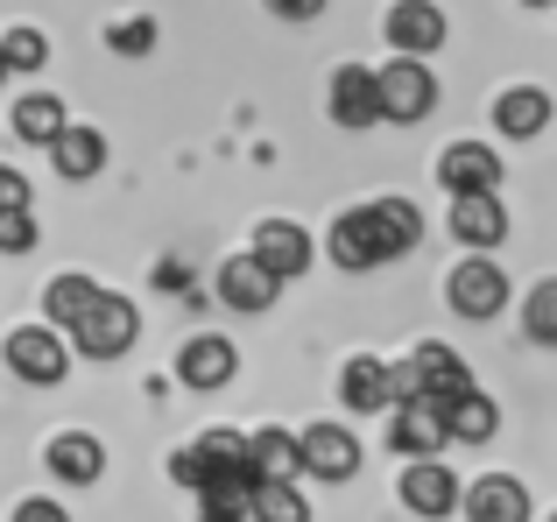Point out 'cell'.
Returning <instances> with one entry per match:
<instances>
[{
	"label": "cell",
	"mask_w": 557,
	"mask_h": 522,
	"mask_svg": "<svg viewBox=\"0 0 557 522\" xmlns=\"http://www.w3.org/2000/svg\"><path fill=\"white\" fill-rule=\"evenodd\" d=\"M8 212H28V177L0 163V220H8Z\"/></svg>",
	"instance_id": "e575fe53"
},
{
	"label": "cell",
	"mask_w": 557,
	"mask_h": 522,
	"mask_svg": "<svg viewBox=\"0 0 557 522\" xmlns=\"http://www.w3.org/2000/svg\"><path fill=\"white\" fill-rule=\"evenodd\" d=\"M339 396H346V410H395V368L374 353H354L339 374Z\"/></svg>",
	"instance_id": "ac0fdd59"
},
{
	"label": "cell",
	"mask_w": 557,
	"mask_h": 522,
	"mask_svg": "<svg viewBox=\"0 0 557 522\" xmlns=\"http://www.w3.org/2000/svg\"><path fill=\"white\" fill-rule=\"evenodd\" d=\"M522 332H530L536 346H557V275L530 289V303H522Z\"/></svg>",
	"instance_id": "f546056e"
},
{
	"label": "cell",
	"mask_w": 557,
	"mask_h": 522,
	"mask_svg": "<svg viewBox=\"0 0 557 522\" xmlns=\"http://www.w3.org/2000/svg\"><path fill=\"white\" fill-rule=\"evenodd\" d=\"M50 473L64 487H92L99 473H107V445H99L92 431H64V438H50Z\"/></svg>",
	"instance_id": "44dd1931"
},
{
	"label": "cell",
	"mask_w": 557,
	"mask_h": 522,
	"mask_svg": "<svg viewBox=\"0 0 557 522\" xmlns=\"http://www.w3.org/2000/svg\"><path fill=\"white\" fill-rule=\"evenodd\" d=\"M395 501H403L409 515H423V522H445L466 495H459V473H451L445 459H409L403 481H395Z\"/></svg>",
	"instance_id": "5b68a950"
},
{
	"label": "cell",
	"mask_w": 557,
	"mask_h": 522,
	"mask_svg": "<svg viewBox=\"0 0 557 522\" xmlns=\"http://www.w3.org/2000/svg\"><path fill=\"white\" fill-rule=\"evenodd\" d=\"M269 14H283V22H318L325 0H269Z\"/></svg>",
	"instance_id": "8d00e7d4"
},
{
	"label": "cell",
	"mask_w": 557,
	"mask_h": 522,
	"mask_svg": "<svg viewBox=\"0 0 557 522\" xmlns=\"http://www.w3.org/2000/svg\"><path fill=\"white\" fill-rule=\"evenodd\" d=\"M50 163H57L64 184L99 177V170H107V135H99V127H64V135L50 141Z\"/></svg>",
	"instance_id": "7402d4cb"
},
{
	"label": "cell",
	"mask_w": 557,
	"mask_h": 522,
	"mask_svg": "<svg viewBox=\"0 0 557 522\" xmlns=\"http://www.w3.org/2000/svg\"><path fill=\"white\" fill-rule=\"evenodd\" d=\"M14 522H71V509H64V501H42V495H28L22 509H14Z\"/></svg>",
	"instance_id": "d590c367"
},
{
	"label": "cell",
	"mask_w": 557,
	"mask_h": 522,
	"mask_svg": "<svg viewBox=\"0 0 557 522\" xmlns=\"http://www.w3.org/2000/svg\"><path fill=\"white\" fill-rule=\"evenodd\" d=\"M297 473H304V445L297 438H289V431H255V438H247V481H297Z\"/></svg>",
	"instance_id": "ffe728a7"
},
{
	"label": "cell",
	"mask_w": 557,
	"mask_h": 522,
	"mask_svg": "<svg viewBox=\"0 0 557 522\" xmlns=\"http://www.w3.org/2000/svg\"><path fill=\"white\" fill-rule=\"evenodd\" d=\"M233 374H240V353H233V339H219V332H198V339H184V353H177V382H184V388L212 396V388H226Z\"/></svg>",
	"instance_id": "8fae6325"
},
{
	"label": "cell",
	"mask_w": 557,
	"mask_h": 522,
	"mask_svg": "<svg viewBox=\"0 0 557 522\" xmlns=\"http://www.w3.org/2000/svg\"><path fill=\"white\" fill-rule=\"evenodd\" d=\"M332 121L339 127H381V85H374V71L368 64H339L332 71Z\"/></svg>",
	"instance_id": "9a60e30c"
},
{
	"label": "cell",
	"mask_w": 557,
	"mask_h": 522,
	"mask_svg": "<svg viewBox=\"0 0 557 522\" xmlns=\"http://www.w3.org/2000/svg\"><path fill=\"white\" fill-rule=\"evenodd\" d=\"M64 127L71 121H64V99H57V92H22V99H14V135H22L28 149H50Z\"/></svg>",
	"instance_id": "603a6c76"
},
{
	"label": "cell",
	"mask_w": 557,
	"mask_h": 522,
	"mask_svg": "<svg viewBox=\"0 0 557 522\" xmlns=\"http://www.w3.org/2000/svg\"><path fill=\"white\" fill-rule=\"evenodd\" d=\"M297 445H304V473L311 481H354L360 473V438L346 424H311V431H297Z\"/></svg>",
	"instance_id": "9c48e42d"
},
{
	"label": "cell",
	"mask_w": 557,
	"mask_h": 522,
	"mask_svg": "<svg viewBox=\"0 0 557 522\" xmlns=\"http://www.w3.org/2000/svg\"><path fill=\"white\" fill-rule=\"evenodd\" d=\"M325 254L339 261L346 275L381 269V261H388V248H381V234H374V212H368V206H360V212H339V220H332V234H325Z\"/></svg>",
	"instance_id": "7c38bea8"
},
{
	"label": "cell",
	"mask_w": 557,
	"mask_h": 522,
	"mask_svg": "<svg viewBox=\"0 0 557 522\" xmlns=\"http://www.w3.org/2000/svg\"><path fill=\"white\" fill-rule=\"evenodd\" d=\"M36 248V220H28V212H8V220H0V254H28Z\"/></svg>",
	"instance_id": "836d02e7"
},
{
	"label": "cell",
	"mask_w": 557,
	"mask_h": 522,
	"mask_svg": "<svg viewBox=\"0 0 557 522\" xmlns=\"http://www.w3.org/2000/svg\"><path fill=\"white\" fill-rule=\"evenodd\" d=\"M107 42H113L121 57H149V50H156V22H149V14H135V22H113Z\"/></svg>",
	"instance_id": "1f68e13d"
},
{
	"label": "cell",
	"mask_w": 557,
	"mask_h": 522,
	"mask_svg": "<svg viewBox=\"0 0 557 522\" xmlns=\"http://www.w3.org/2000/svg\"><path fill=\"white\" fill-rule=\"evenodd\" d=\"M466 522H530V487L516 473H487V481L466 487Z\"/></svg>",
	"instance_id": "e0dca14e"
},
{
	"label": "cell",
	"mask_w": 557,
	"mask_h": 522,
	"mask_svg": "<svg viewBox=\"0 0 557 522\" xmlns=\"http://www.w3.org/2000/svg\"><path fill=\"white\" fill-rule=\"evenodd\" d=\"M445 424H451V445H487L494 431H502V410H494V396L466 388V396L445 402Z\"/></svg>",
	"instance_id": "cb8c5ba5"
},
{
	"label": "cell",
	"mask_w": 557,
	"mask_h": 522,
	"mask_svg": "<svg viewBox=\"0 0 557 522\" xmlns=\"http://www.w3.org/2000/svg\"><path fill=\"white\" fill-rule=\"evenodd\" d=\"M247 254H255L269 275L297 283V275L311 269V234H304L297 220H261V226H255V248H247Z\"/></svg>",
	"instance_id": "5bb4252c"
},
{
	"label": "cell",
	"mask_w": 557,
	"mask_h": 522,
	"mask_svg": "<svg viewBox=\"0 0 557 522\" xmlns=\"http://www.w3.org/2000/svg\"><path fill=\"white\" fill-rule=\"evenodd\" d=\"M135 332H141V311L127 297H99L92 311L71 325V353H85V360H121L127 346H135Z\"/></svg>",
	"instance_id": "7a4b0ae2"
},
{
	"label": "cell",
	"mask_w": 557,
	"mask_h": 522,
	"mask_svg": "<svg viewBox=\"0 0 557 522\" xmlns=\"http://www.w3.org/2000/svg\"><path fill=\"white\" fill-rule=\"evenodd\" d=\"M445 303H451L459 318H502V303H508L502 261H494V254H466L459 269L445 275Z\"/></svg>",
	"instance_id": "277c9868"
},
{
	"label": "cell",
	"mask_w": 557,
	"mask_h": 522,
	"mask_svg": "<svg viewBox=\"0 0 557 522\" xmlns=\"http://www.w3.org/2000/svg\"><path fill=\"white\" fill-rule=\"evenodd\" d=\"M198 522H255V481L233 473V481L205 487V495H198Z\"/></svg>",
	"instance_id": "4316f807"
},
{
	"label": "cell",
	"mask_w": 557,
	"mask_h": 522,
	"mask_svg": "<svg viewBox=\"0 0 557 522\" xmlns=\"http://www.w3.org/2000/svg\"><path fill=\"white\" fill-rule=\"evenodd\" d=\"M156 289H184V261H163V269H156Z\"/></svg>",
	"instance_id": "74e56055"
},
{
	"label": "cell",
	"mask_w": 557,
	"mask_h": 522,
	"mask_svg": "<svg viewBox=\"0 0 557 522\" xmlns=\"http://www.w3.org/2000/svg\"><path fill=\"white\" fill-rule=\"evenodd\" d=\"M0 85H8V57H0Z\"/></svg>",
	"instance_id": "ab89813d"
},
{
	"label": "cell",
	"mask_w": 557,
	"mask_h": 522,
	"mask_svg": "<svg viewBox=\"0 0 557 522\" xmlns=\"http://www.w3.org/2000/svg\"><path fill=\"white\" fill-rule=\"evenodd\" d=\"M8 368L22 374L28 388H50V382H64V368H71V353H64V332H57V325H22V332H8Z\"/></svg>",
	"instance_id": "52a82bcc"
},
{
	"label": "cell",
	"mask_w": 557,
	"mask_h": 522,
	"mask_svg": "<svg viewBox=\"0 0 557 522\" xmlns=\"http://www.w3.org/2000/svg\"><path fill=\"white\" fill-rule=\"evenodd\" d=\"M170 473H177V481L190 487V495H205V487H219V473L205 467V452H198V445H184V452L170 459Z\"/></svg>",
	"instance_id": "d6a6232c"
},
{
	"label": "cell",
	"mask_w": 557,
	"mask_h": 522,
	"mask_svg": "<svg viewBox=\"0 0 557 522\" xmlns=\"http://www.w3.org/2000/svg\"><path fill=\"white\" fill-rule=\"evenodd\" d=\"M198 452H205V467H212L219 481L247 473V438H240V431H205V438H198Z\"/></svg>",
	"instance_id": "f1b7e54d"
},
{
	"label": "cell",
	"mask_w": 557,
	"mask_h": 522,
	"mask_svg": "<svg viewBox=\"0 0 557 522\" xmlns=\"http://www.w3.org/2000/svg\"><path fill=\"white\" fill-rule=\"evenodd\" d=\"M381 28H388V50H395V57H431L437 42L451 36L445 8H431V0H395Z\"/></svg>",
	"instance_id": "30bf717a"
},
{
	"label": "cell",
	"mask_w": 557,
	"mask_h": 522,
	"mask_svg": "<svg viewBox=\"0 0 557 522\" xmlns=\"http://www.w3.org/2000/svg\"><path fill=\"white\" fill-rule=\"evenodd\" d=\"M437 184H445L451 198H466V191H502V156H494L487 141H451V149L437 156Z\"/></svg>",
	"instance_id": "4fadbf2b"
},
{
	"label": "cell",
	"mask_w": 557,
	"mask_h": 522,
	"mask_svg": "<svg viewBox=\"0 0 557 522\" xmlns=\"http://www.w3.org/2000/svg\"><path fill=\"white\" fill-rule=\"evenodd\" d=\"M99 297H107V289H99L92 275H50V289H42V311H50V325H57V332H71Z\"/></svg>",
	"instance_id": "d4e9b609"
},
{
	"label": "cell",
	"mask_w": 557,
	"mask_h": 522,
	"mask_svg": "<svg viewBox=\"0 0 557 522\" xmlns=\"http://www.w3.org/2000/svg\"><path fill=\"white\" fill-rule=\"evenodd\" d=\"M522 8H557V0H522Z\"/></svg>",
	"instance_id": "f35d334b"
},
{
	"label": "cell",
	"mask_w": 557,
	"mask_h": 522,
	"mask_svg": "<svg viewBox=\"0 0 557 522\" xmlns=\"http://www.w3.org/2000/svg\"><path fill=\"white\" fill-rule=\"evenodd\" d=\"M255 522H311V501H304L297 481H261L255 487Z\"/></svg>",
	"instance_id": "83f0119b"
},
{
	"label": "cell",
	"mask_w": 557,
	"mask_h": 522,
	"mask_svg": "<svg viewBox=\"0 0 557 522\" xmlns=\"http://www.w3.org/2000/svg\"><path fill=\"white\" fill-rule=\"evenodd\" d=\"M0 57H8V71H42L50 36H42V28H8V36H0Z\"/></svg>",
	"instance_id": "4dcf8cb0"
},
{
	"label": "cell",
	"mask_w": 557,
	"mask_h": 522,
	"mask_svg": "<svg viewBox=\"0 0 557 522\" xmlns=\"http://www.w3.org/2000/svg\"><path fill=\"white\" fill-rule=\"evenodd\" d=\"M374 85H381V121H423V113L437 107V78H431V64L423 57H388V64L374 71Z\"/></svg>",
	"instance_id": "3957f363"
},
{
	"label": "cell",
	"mask_w": 557,
	"mask_h": 522,
	"mask_svg": "<svg viewBox=\"0 0 557 522\" xmlns=\"http://www.w3.org/2000/svg\"><path fill=\"white\" fill-rule=\"evenodd\" d=\"M451 240L459 248H473V254H494L508 240V206H502V191H466V198H451Z\"/></svg>",
	"instance_id": "ba28073f"
},
{
	"label": "cell",
	"mask_w": 557,
	"mask_h": 522,
	"mask_svg": "<svg viewBox=\"0 0 557 522\" xmlns=\"http://www.w3.org/2000/svg\"><path fill=\"white\" fill-rule=\"evenodd\" d=\"M494 127H502L508 141H530L550 127V92L544 85H508L502 99H494Z\"/></svg>",
	"instance_id": "d6986e66"
},
{
	"label": "cell",
	"mask_w": 557,
	"mask_h": 522,
	"mask_svg": "<svg viewBox=\"0 0 557 522\" xmlns=\"http://www.w3.org/2000/svg\"><path fill=\"white\" fill-rule=\"evenodd\" d=\"M473 388V368H466L451 346H437V339H423L417 353L395 368V402H409V396H431V402H451V396H466Z\"/></svg>",
	"instance_id": "6da1fadb"
},
{
	"label": "cell",
	"mask_w": 557,
	"mask_h": 522,
	"mask_svg": "<svg viewBox=\"0 0 557 522\" xmlns=\"http://www.w3.org/2000/svg\"><path fill=\"white\" fill-rule=\"evenodd\" d=\"M368 212H374V234H381V248H388V261L423 240V212L409 206V198H374Z\"/></svg>",
	"instance_id": "484cf974"
},
{
	"label": "cell",
	"mask_w": 557,
	"mask_h": 522,
	"mask_svg": "<svg viewBox=\"0 0 557 522\" xmlns=\"http://www.w3.org/2000/svg\"><path fill=\"white\" fill-rule=\"evenodd\" d=\"M275 297H283V275H269L255 254H233L226 269H219V303H226V311H269Z\"/></svg>",
	"instance_id": "2e32d148"
},
{
	"label": "cell",
	"mask_w": 557,
	"mask_h": 522,
	"mask_svg": "<svg viewBox=\"0 0 557 522\" xmlns=\"http://www.w3.org/2000/svg\"><path fill=\"white\" fill-rule=\"evenodd\" d=\"M550 522H557V515H550Z\"/></svg>",
	"instance_id": "60d3db41"
},
{
	"label": "cell",
	"mask_w": 557,
	"mask_h": 522,
	"mask_svg": "<svg viewBox=\"0 0 557 522\" xmlns=\"http://www.w3.org/2000/svg\"><path fill=\"white\" fill-rule=\"evenodd\" d=\"M388 445H395V459H437V452H445V445H451L445 402H431V396H409V402H395Z\"/></svg>",
	"instance_id": "8992f818"
}]
</instances>
